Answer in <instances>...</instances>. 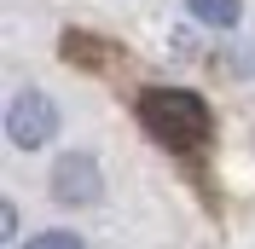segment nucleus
Returning <instances> with one entry per match:
<instances>
[{
  "mask_svg": "<svg viewBox=\"0 0 255 249\" xmlns=\"http://www.w3.org/2000/svg\"><path fill=\"white\" fill-rule=\"evenodd\" d=\"M139 127L162 151H203L215 122H209V105L197 93H180V87H151L139 93Z\"/></svg>",
  "mask_w": 255,
  "mask_h": 249,
  "instance_id": "nucleus-1",
  "label": "nucleus"
},
{
  "mask_svg": "<svg viewBox=\"0 0 255 249\" xmlns=\"http://www.w3.org/2000/svg\"><path fill=\"white\" fill-rule=\"evenodd\" d=\"M6 133H12V145H23V151H41V145L58 133V105H52L47 93H17L12 110H6Z\"/></svg>",
  "mask_w": 255,
  "mask_h": 249,
  "instance_id": "nucleus-2",
  "label": "nucleus"
},
{
  "mask_svg": "<svg viewBox=\"0 0 255 249\" xmlns=\"http://www.w3.org/2000/svg\"><path fill=\"white\" fill-rule=\"evenodd\" d=\"M52 191H58L64 203H93V197H99V168H93V156L70 151V156L58 162V174H52Z\"/></svg>",
  "mask_w": 255,
  "mask_h": 249,
  "instance_id": "nucleus-3",
  "label": "nucleus"
},
{
  "mask_svg": "<svg viewBox=\"0 0 255 249\" xmlns=\"http://www.w3.org/2000/svg\"><path fill=\"white\" fill-rule=\"evenodd\" d=\"M186 12L197 23H209V29H232L238 12H244V0H186Z\"/></svg>",
  "mask_w": 255,
  "mask_h": 249,
  "instance_id": "nucleus-4",
  "label": "nucleus"
},
{
  "mask_svg": "<svg viewBox=\"0 0 255 249\" xmlns=\"http://www.w3.org/2000/svg\"><path fill=\"white\" fill-rule=\"evenodd\" d=\"M29 249H87L76 232H41V238H29Z\"/></svg>",
  "mask_w": 255,
  "mask_h": 249,
  "instance_id": "nucleus-5",
  "label": "nucleus"
}]
</instances>
